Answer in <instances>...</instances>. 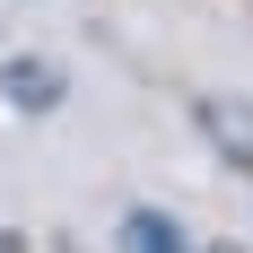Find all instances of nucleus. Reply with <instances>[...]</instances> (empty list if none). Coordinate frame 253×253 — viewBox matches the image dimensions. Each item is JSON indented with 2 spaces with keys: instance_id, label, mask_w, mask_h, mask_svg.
<instances>
[{
  "instance_id": "obj_1",
  "label": "nucleus",
  "mask_w": 253,
  "mask_h": 253,
  "mask_svg": "<svg viewBox=\"0 0 253 253\" xmlns=\"http://www.w3.org/2000/svg\"><path fill=\"white\" fill-rule=\"evenodd\" d=\"M0 96L18 105V114H52V105L70 96V79H61V61H44V52H9V61H0Z\"/></svg>"
},
{
  "instance_id": "obj_2",
  "label": "nucleus",
  "mask_w": 253,
  "mask_h": 253,
  "mask_svg": "<svg viewBox=\"0 0 253 253\" xmlns=\"http://www.w3.org/2000/svg\"><path fill=\"white\" fill-rule=\"evenodd\" d=\"M114 253H192V236L166 218V210H149V201H131L123 218H114Z\"/></svg>"
},
{
  "instance_id": "obj_3",
  "label": "nucleus",
  "mask_w": 253,
  "mask_h": 253,
  "mask_svg": "<svg viewBox=\"0 0 253 253\" xmlns=\"http://www.w3.org/2000/svg\"><path fill=\"white\" fill-rule=\"evenodd\" d=\"M192 114H201V131L218 140V157H227V166H253V105H236V96H201Z\"/></svg>"
},
{
  "instance_id": "obj_4",
  "label": "nucleus",
  "mask_w": 253,
  "mask_h": 253,
  "mask_svg": "<svg viewBox=\"0 0 253 253\" xmlns=\"http://www.w3.org/2000/svg\"><path fill=\"white\" fill-rule=\"evenodd\" d=\"M0 253H35V245H26V236H18V227H0Z\"/></svg>"
},
{
  "instance_id": "obj_5",
  "label": "nucleus",
  "mask_w": 253,
  "mask_h": 253,
  "mask_svg": "<svg viewBox=\"0 0 253 253\" xmlns=\"http://www.w3.org/2000/svg\"><path fill=\"white\" fill-rule=\"evenodd\" d=\"M201 253H245V245H201Z\"/></svg>"
}]
</instances>
